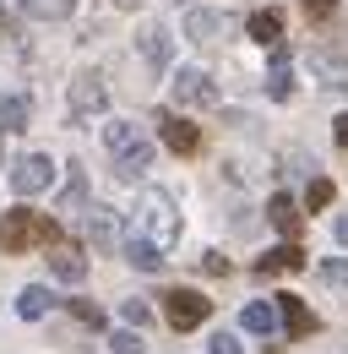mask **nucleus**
<instances>
[{"mask_svg": "<svg viewBox=\"0 0 348 354\" xmlns=\"http://www.w3.org/2000/svg\"><path fill=\"white\" fill-rule=\"evenodd\" d=\"M104 147H109L115 175H120V180H136L147 164H153V136L142 131L136 120H115V126H104Z\"/></svg>", "mask_w": 348, "mask_h": 354, "instance_id": "f257e3e1", "label": "nucleus"}, {"mask_svg": "<svg viewBox=\"0 0 348 354\" xmlns=\"http://www.w3.org/2000/svg\"><path fill=\"white\" fill-rule=\"evenodd\" d=\"M55 245L60 240V229H55V218H44V213H28V207H17V213H6L0 218V251H28V245Z\"/></svg>", "mask_w": 348, "mask_h": 354, "instance_id": "f03ea898", "label": "nucleus"}, {"mask_svg": "<svg viewBox=\"0 0 348 354\" xmlns=\"http://www.w3.org/2000/svg\"><path fill=\"white\" fill-rule=\"evenodd\" d=\"M136 223H142V240H153L158 251H169L174 240H180V213H174V202L164 196V191H142Z\"/></svg>", "mask_w": 348, "mask_h": 354, "instance_id": "7ed1b4c3", "label": "nucleus"}, {"mask_svg": "<svg viewBox=\"0 0 348 354\" xmlns=\"http://www.w3.org/2000/svg\"><path fill=\"white\" fill-rule=\"evenodd\" d=\"M104 104H109V88H104V77H98V71H77V77H71V93H66V109H71V120L104 115Z\"/></svg>", "mask_w": 348, "mask_h": 354, "instance_id": "20e7f679", "label": "nucleus"}, {"mask_svg": "<svg viewBox=\"0 0 348 354\" xmlns=\"http://www.w3.org/2000/svg\"><path fill=\"white\" fill-rule=\"evenodd\" d=\"M164 316H169V327L191 333V327H202V322L213 316V300H202L196 289H169V295H164Z\"/></svg>", "mask_w": 348, "mask_h": 354, "instance_id": "39448f33", "label": "nucleus"}, {"mask_svg": "<svg viewBox=\"0 0 348 354\" xmlns=\"http://www.w3.org/2000/svg\"><path fill=\"white\" fill-rule=\"evenodd\" d=\"M49 185H55V164H49L44 153H28V158L11 164V191H17V196H39Z\"/></svg>", "mask_w": 348, "mask_h": 354, "instance_id": "423d86ee", "label": "nucleus"}, {"mask_svg": "<svg viewBox=\"0 0 348 354\" xmlns=\"http://www.w3.org/2000/svg\"><path fill=\"white\" fill-rule=\"evenodd\" d=\"M82 229H87V240H93L98 251H115V245H120V218H115V207H82Z\"/></svg>", "mask_w": 348, "mask_h": 354, "instance_id": "0eeeda50", "label": "nucleus"}, {"mask_svg": "<svg viewBox=\"0 0 348 354\" xmlns=\"http://www.w3.org/2000/svg\"><path fill=\"white\" fill-rule=\"evenodd\" d=\"M174 98H180V104H202V109H207V104H218V88H213V77H207V71L185 66V71L174 77Z\"/></svg>", "mask_w": 348, "mask_h": 354, "instance_id": "6e6552de", "label": "nucleus"}, {"mask_svg": "<svg viewBox=\"0 0 348 354\" xmlns=\"http://www.w3.org/2000/svg\"><path fill=\"white\" fill-rule=\"evenodd\" d=\"M49 272H55L60 283H82V278H87V257L77 251V245L55 240V245H49Z\"/></svg>", "mask_w": 348, "mask_h": 354, "instance_id": "1a4fd4ad", "label": "nucleus"}, {"mask_svg": "<svg viewBox=\"0 0 348 354\" xmlns=\"http://www.w3.org/2000/svg\"><path fill=\"white\" fill-rule=\"evenodd\" d=\"M223 33H229V17H223V11H207V6H202V11L185 17V39H191V44H218Z\"/></svg>", "mask_w": 348, "mask_h": 354, "instance_id": "9d476101", "label": "nucleus"}, {"mask_svg": "<svg viewBox=\"0 0 348 354\" xmlns=\"http://www.w3.org/2000/svg\"><path fill=\"white\" fill-rule=\"evenodd\" d=\"M158 136H164V142H169L174 153H180V158H185V153H196V147H202V131H196V126H191V120H180V115H158Z\"/></svg>", "mask_w": 348, "mask_h": 354, "instance_id": "9b49d317", "label": "nucleus"}, {"mask_svg": "<svg viewBox=\"0 0 348 354\" xmlns=\"http://www.w3.org/2000/svg\"><path fill=\"white\" fill-rule=\"evenodd\" d=\"M136 44H142V60H147V66H153V71H164V66H169V55H174V44H169V28H164V22H147V28H142V39H136Z\"/></svg>", "mask_w": 348, "mask_h": 354, "instance_id": "f8f14e48", "label": "nucleus"}, {"mask_svg": "<svg viewBox=\"0 0 348 354\" xmlns=\"http://www.w3.org/2000/svg\"><path fill=\"white\" fill-rule=\"evenodd\" d=\"M278 322L289 327V338H304V333H316V316L304 310L300 295H278Z\"/></svg>", "mask_w": 348, "mask_h": 354, "instance_id": "ddd939ff", "label": "nucleus"}, {"mask_svg": "<svg viewBox=\"0 0 348 354\" xmlns=\"http://www.w3.org/2000/svg\"><path fill=\"white\" fill-rule=\"evenodd\" d=\"M240 322H245V333H256V338H272V333H278V306H267V300H251V306L240 310Z\"/></svg>", "mask_w": 348, "mask_h": 354, "instance_id": "4468645a", "label": "nucleus"}, {"mask_svg": "<svg viewBox=\"0 0 348 354\" xmlns=\"http://www.w3.org/2000/svg\"><path fill=\"white\" fill-rule=\"evenodd\" d=\"M300 267H304V251L294 245V240H289V245H278V251H267V257L256 262V272L267 278V272H300Z\"/></svg>", "mask_w": 348, "mask_h": 354, "instance_id": "2eb2a0df", "label": "nucleus"}, {"mask_svg": "<svg viewBox=\"0 0 348 354\" xmlns=\"http://www.w3.org/2000/svg\"><path fill=\"white\" fill-rule=\"evenodd\" d=\"M28 115H33V104L22 93H0V131H28Z\"/></svg>", "mask_w": 348, "mask_h": 354, "instance_id": "dca6fc26", "label": "nucleus"}, {"mask_svg": "<svg viewBox=\"0 0 348 354\" xmlns=\"http://www.w3.org/2000/svg\"><path fill=\"white\" fill-rule=\"evenodd\" d=\"M22 6V17H33V22H66L71 11H77V0H17Z\"/></svg>", "mask_w": 348, "mask_h": 354, "instance_id": "f3484780", "label": "nucleus"}, {"mask_svg": "<svg viewBox=\"0 0 348 354\" xmlns=\"http://www.w3.org/2000/svg\"><path fill=\"white\" fill-rule=\"evenodd\" d=\"M267 93L283 104V98H294V71H289V55L272 44V77H267Z\"/></svg>", "mask_w": 348, "mask_h": 354, "instance_id": "a211bd4d", "label": "nucleus"}, {"mask_svg": "<svg viewBox=\"0 0 348 354\" xmlns=\"http://www.w3.org/2000/svg\"><path fill=\"white\" fill-rule=\"evenodd\" d=\"M267 223H272L278 234H294V229H300V207H294V196L278 191V196L267 202Z\"/></svg>", "mask_w": 348, "mask_h": 354, "instance_id": "6ab92c4d", "label": "nucleus"}, {"mask_svg": "<svg viewBox=\"0 0 348 354\" xmlns=\"http://www.w3.org/2000/svg\"><path fill=\"white\" fill-rule=\"evenodd\" d=\"M126 262H130V267H142V272H158V267H164V251H158L153 240L130 234V240H126Z\"/></svg>", "mask_w": 348, "mask_h": 354, "instance_id": "aec40b11", "label": "nucleus"}, {"mask_svg": "<svg viewBox=\"0 0 348 354\" xmlns=\"http://www.w3.org/2000/svg\"><path fill=\"white\" fill-rule=\"evenodd\" d=\"M49 306H55V295H49L44 283H28V289L17 295V316H28V322H39V316H44Z\"/></svg>", "mask_w": 348, "mask_h": 354, "instance_id": "412c9836", "label": "nucleus"}, {"mask_svg": "<svg viewBox=\"0 0 348 354\" xmlns=\"http://www.w3.org/2000/svg\"><path fill=\"white\" fill-rule=\"evenodd\" d=\"M245 28H251V39H256V44H267V49L283 39V17H278V11H256Z\"/></svg>", "mask_w": 348, "mask_h": 354, "instance_id": "4be33fe9", "label": "nucleus"}, {"mask_svg": "<svg viewBox=\"0 0 348 354\" xmlns=\"http://www.w3.org/2000/svg\"><path fill=\"white\" fill-rule=\"evenodd\" d=\"M82 202H87V180H82V169L71 164V185H66V196H60V213H82Z\"/></svg>", "mask_w": 348, "mask_h": 354, "instance_id": "5701e85b", "label": "nucleus"}, {"mask_svg": "<svg viewBox=\"0 0 348 354\" xmlns=\"http://www.w3.org/2000/svg\"><path fill=\"white\" fill-rule=\"evenodd\" d=\"M321 283H332V289H348V262H343V257L321 262Z\"/></svg>", "mask_w": 348, "mask_h": 354, "instance_id": "b1692460", "label": "nucleus"}, {"mask_svg": "<svg viewBox=\"0 0 348 354\" xmlns=\"http://www.w3.org/2000/svg\"><path fill=\"white\" fill-rule=\"evenodd\" d=\"M304 202H310V207L321 213V207L332 202V180H310V191H304Z\"/></svg>", "mask_w": 348, "mask_h": 354, "instance_id": "393cba45", "label": "nucleus"}, {"mask_svg": "<svg viewBox=\"0 0 348 354\" xmlns=\"http://www.w3.org/2000/svg\"><path fill=\"white\" fill-rule=\"evenodd\" d=\"M71 310H77V322H87V327H104V310L93 306V300H71Z\"/></svg>", "mask_w": 348, "mask_h": 354, "instance_id": "a878e982", "label": "nucleus"}, {"mask_svg": "<svg viewBox=\"0 0 348 354\" xmlns=\"http://www.w3.org/2000/svg\"><path fill=\"white\" fill-rule=\"evenodd\" d=\"M109 344H115V354H142V349H147V344H142L136 333H115Z\"/></svg>", "mask_w": 348, "mask_h": 354, "instance_id": "bb28decb", "label": "nucleus"}, {"mask_svg": "<svg viewBox=\"0 0 348 354\" xmlns=\"http://www.w3.org/2000/svg\"><path fill=\"white\" fill-rule=\"evenodd\" d=\"M213 354H245V349H240L234 333H213Z\"/></svg>", "mask_w": 348, "mask_h": 354, "instance_id": "cd10ccee", "label": "nucleus"}, {"mask_svg": "<svg viewBox=\"0 0 348 354\" xmlns=\"http://www.w3.org/2000/svg\"><path fill=\"white\" fill-rule=\"evenodd\" d=\"M147 316H153V310H147V300H126V322H130V327H142Z\"/></svg>", "mask_w": 348, "mask_h": 354, "instance_id": "c85d7f7f", "label": "nucleus"}, {"mask_svg": "<svg viewBox=\"0 0 348 354\" xmlns=\"http://www.w3.org/2000/svg\"><path fill=\"white\" fill-rule=\"evenodd\" d=\"M304 11H310V17H316V22H327V17H332V11H338V0H304Z\"/></svg>", "mask_w": 348, "mask_h": 354, "instance_id": "c756f323", "label": "nucleus"}, {"mask_svg": "<svg viewBox=\"0 0 348 354\" xmlns=\"http://www.w3.org/2000/svg\"><path fill=\"white\" fill-rule=\"evenodd\" d=\"M202 267H207V272H229V262H223L218 251H207V257H202Z\"/></svg>", "mask_w": 348, "mask_h": 354, "instance_id": "7c9ffc66", "label": "nucleus"}, {"mask_svg": "<svg viewBox=\"0 0 348 354\" xmlns=\"http://www.w3.org/2000/svg\"><path fill=\"white\" fill-rule=\"evenodd\" d=\"M332 234H338V240L348 245V213H338V223H332Z\"/></svg>", "mask_w": 348, "mask_h": 354, "instance_id": "2f4dec72", "label": "nucleus"}, {"mask_svg": "<svg viewBox=\"0 0 348 354\" xmlns=\"http://www.w3.org/2000/svg\"><path fill=\"white\" fill-rule=\"evenodd\" d=\"M338 142H343V147H348V115H343V120H338Z\"/></svg>", "mask_w": 348, "mask_h": 354, "instance_id": "473e14b6", "label": "nucleus"}, {"mask_svg": "<svg viewBox=\"0 0 348 354\" xmlns=\"http://www.w3.org/2000/svg\"><path fill=\"white\" fill-rule=\"evenodd\" d=\"M115 6H136V0H115Z\"/></svg>", "mask_w": 348, "mask_h": 354, "instance_id": "72a5a7b5", "label": "nucleus"}, {"mask_svg": "<svg viewBox=\"0 0 348 354\" xmlns=\"http://www.w3.org/2000/svg\"><path fill=\"white\" fill-rule=\"evenodd\" d=\"M0 17H6V0H0Z\"/></svg>", "mask_w": 348, "mask_h": 354, "instance_id": "f704fd0d", "label": "nucleus"}, {"mask_svg": "<svg viewBox=\"0 0 348 354\" xmlns=\"http://www.w3.org/2000/svg\"><path fill=\"white\" fill-rule=\"evenodd\" d=\"M180 6H185V0H180Z\"/></svg>", "mask_w": 348, "mask_h": 354, "instance_id": "c9c22d12", "label": "nucleus"}, {"mask_svg": "<svg viewBox=\"0 0 348 354\" xmlns=\"http://www.w3.org/2000/svg\"><path fill=\"white\" fill-rule=\"evenodd\" d=\"M0 136H6V131H0Z\"/></svg>", "mask_w": 348, "mask_h": 354, "instance_id": "e433bc0d", "label": "nucleus"}]
</instances>
